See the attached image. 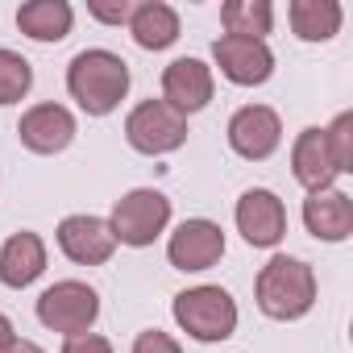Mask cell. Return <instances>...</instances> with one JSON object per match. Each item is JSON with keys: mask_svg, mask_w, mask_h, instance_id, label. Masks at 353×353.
I'll return each mask as SVG.
<instances>
[{"mask_svg": "<svg viewBox=\"0 0 353 353\" xmlns=\"http://www.w3.org/2000/svg\"><path fill=\"white\" fill-rule=\"evenodd\" d=\"M17 137L26 150L34 154H59L75 141V117L63 108V104H34L21 125H17Z\"/></svg>", "mask_w": 353, "mask_h": 353, "instance_id": "4fadbf2b", "label": "cell"}, {"mask_svg": "<svg viewBox=\"0 0 353 353\" xmlns=\"http://www.w3.org/2000/svg\"><path fill=\"white\" fill-rule=\"evenodd\" d=\"M287 17H291V30L299 42H328V38H336V30L345 21L336 0H291Z\"/></svg>", "mask_w": 353, "mask_h": 353, "instance_id": "d6986e66", "label": "cell"}, {"mask_svg": "<svg viewBox=\"0 0 353 353\" xmlns=\"http://www.w3.org/2000/svg\"><path fill=\"white\" fill-rule=\"evenodd\" d=\"M5 353H46V349H42V345H34V341H26V336H17Z\"/></svg>", "mask_w": 353, "mask_h": 353, "instance_id": "4316f807", "label": "cell"}, {"mask_svg": "<svg viewBox=\"0 0 353 353\" xmlns=\"http://www.w3.org/2000/svg\"><path fill=\"white\" fill-rule=\"evenodd\" d=\"M54 237H59V250H63L75 266H104V262L112 258V250H117V237H112L108 221L88 216V212L67 216Z\"/></svg>", "mask_w": 353, "mask_h": 353, "instance_id": "7c38bea8", "label": "cell"}, {"mask_svg": "<svg viewBox=\"0 0 353 353\" xmlns=\"http://www.w3.org/2000/svg\"><path fill=\"white\" fill-rule=\"evenodd\" d=\"M34 88V67L17 50H0V104H17Z\"/></svg>", "mask_w": 353, "mask_h": 353, "instance_id": "44dd1931", "label": "cell"}, {"mask_svg": "<svg viewBox=\"0 0 353 353\" xmlns=\"http://www.w3.org/2000/svg\"><path fill=\"white\" fill-rule=\"evenodd\" d=\"M237 229L254 250H274L287 237V208L270 188H250L237 200Z\"/></svg>", "mask_w": 353, "mask_h": 353, "instance_id": "9c48e42d", "label": "cell"}, {"mask_svg": "<svg viewBox=\"0 0 353 353\" xmlns=\"http://www.w3.org/2000/svg\"><path fill=\"white\" fill-rule=\"evenodd\" d=\"M221 26L233 38L266 42V34L274 26V9H270V0H229V5L221 9Z\"/></svg>", "mask_w": 353, "mask_h": 353, "instance_id": "ffe728a7", "label": "cell"}, {"mask_svg": "<svg viewBox=\"0 0 353 353\" xmlns=\"http://www.w3.org/2000/svg\"><path fill=\"white\" fill-rule=\"evenodd\" d=\"M170 225V200L154 188H133L125 192L117 204H112V237L117 245H133V250H145L162 237V229Z\"/></svg>", "mask_w": 353, "mask_h": 353, "instance_id": "277c9868", "label": "cell"}, {"mask_svg": "<svg viewBox=\"0 0 353 353\" xmlns=\"http://www.w3.org/2000/svg\"><path fill=\"white\" fill-rule=\"evenodd\" d=\"M63 353H112V341L100 332H79V336H67Z\"/></svg>", "mask_w": 353, "mask_h": 353, "instance_id": "d4e9b609", "label": "cell"}, {"mask_svg": "<svg viewBox=\"0 0 353 353\" xmlns=\"http://www.w3.org/2000/svg\"><path fill=\"white\" fill-rule=\"evenodd\" d=\"M170 312H174V324H179L188 336H196V341H229L233 336V328H237V303H233V295L225 291V287H188V291H179L174 295V303H170Z\"/></svg>", "mask_w": 353, "mask_h": 353, "instance_id": "3957f363", "label": "cell"}, {"mask_svg": "<svg viewBox=\"0 0 353 353\" xmlns=\"http://www.w3.org/2000/svg\"><path fill=\"white\" fill-rule=\"evenodd\" d=\"M291 174L307 188V192H328L336 183V162H332V150H328V137L324 129H303L291 145Z\"/></svg>", "mask_w": 353, "mask_h": 353, "instance_id": "5bb4252c", "label": "cell"}, {"mask_svg": "<svg viewBox=\"0 0 353 353\" xmlns=\"http://www.w3.org/2000/svg\"><path fill=\"white\" fill-rule=\"evenodd\" d=\"M303 225H307V233L316 241L336 245V241H345L353 233V200L345 192H336V188L307 192V200H303Z\"/></svg>", "mask_w": 353, "mask_h": 353, "instance_id": "9a60e30c", "label": "cell"}, {"mask_svg": "<svg viewBox=\"0 0 353 353\" xmlns=\"http://www.w3.org/2000/svg\"><path fill=\"white\" fill-rule=\"evenodd\" d=\"M166 258H170L174 270H188V274L212 270L225 258V229L216 221H208V216H192V221H183L170 233Z\"/></svg>", "mask_w": 353, "mask_h": 353, "instance_id": "52a82bcc", "label": "cell"}, {"mask_svg": "<svg viewBox=\"0 0 353 353\" xmlns=\"http://www.w3.org/2000/svg\"><path fill=\"white\" fill-rule=\"evenodd\" d=\"M279 141H283V121H279L274 108L245 104V108L233 112V121H229V145H233V154H241L250 162H262V158H270L279 150Z\"/></svg>", "mask_w": 353, "mask_h": 353, "instance_id": "30bf717a", "label": "cell"}, {"mask_svg": "<svg viewBox=\"0 0 353 353\" xmlns=\"http://www.w3.org/2000/svg\"><path fill=\"white\" fill-rule=\"evenodd\" d=\"M212 59L221 67V75L237 88H258L274 75V54L266 42H254V38H233V34H221L212 42Z\"/></svg>", "mask_w": 353, "mask_h": 353, "instance_id": "ba28073f", "label": "cell"}, {"mask_svg": "<svg viewBox=\"0 0 353 353\" xmlns=\"http://www.w3.org/2000/svg\"><path fill=\"white\" fill-rule=\"evenodd\" d=\"M75 9L67 0H26L17 9V30L34 42H63L71 34Z\"/></svg>", "mask_w": 353, "mask_h": 353, "instance_id": "ac0fdd59", "label": "cell"}, {"mask_svg": "<svg viewBox=\"0 0 353 353\" xmlns=\"http://www.w3.org/2000/svg\"><path fill=\"white\" fill-rule=\"evenodd\" d=\"M67 92L88 117H108L129 92V63L112 50H79L67 67Z\"/></svg>", "mask_w": 353, "mask_h": 353, "instance_id": "6da1fadb", "label": "cell"}, {"mask_svg": "<svg viewBox=\"0 0 353 353\" xmlns=\"http://www.w3.org/2000/svg\"><path fill=\"white\" fill-rule=\"evenodd\" d=\"M38 320L63 336L92 332V324L100 320V295L79 279H63L38 295Z\"/></svg>", "mask_w": 353, "mask_h": 353, "instance_id": "5b68a950", "label": "cell"}, {"mask_svg": "<svg viewBox=\"0 0 353 353\" xmlns=\"http://www.w3.org/2000/svg\"><path fill=\"white\" fill-rule=\"evenodd\" d=\"M125 141L137 154H170L188 141V117H179L166 100H141L129 117H125Z\"/></svg>", "mask_w": 353, "mask_h": 353, "instance_id": "8992f818", "label": "cell"}, {"mask_svg": "<svg viewBox=\"0 0 353 353\" xmlns=\"http://www.w3.org/2000/svg\"><path fill=\"white\" fill-rule=\"evenodd\" d=\"M254 295H258V307H262L270 320H299V316H307L312 303H316V270H312L303 258L274 254V258L258 270Z\"/></svg>", "mask_w": 353, "mask_h": 353, "instance_id": "7a4b0ae2", "label": "cell"}, {"mask_svg": "<svg viewBox=\"0 0 353 353\" xmlns=\"http://www.w3.org/2000/svg\"><path fill=\"white\" fill-rule=\"evenodd\" d=\"M42 270H46V241L38 233L21 229V233H13L5 245H0V283L5 287L21 291V287L38 283Z\"/></svg>", "mask_w": 353, "mask_h": 353, "instance_id": "2e32d148", "label": "cell"}, {"mask_svg": "<svg viewBox=\"0 0 353 353\" xmlns=\"http://www.w3.org/2000/svg\"><path fill=\"white\" fill-rule=\"evenodd\" d=\"M212 92H216L212 67L200 63V59H174V63L162 71V100L179 112V117L208 108Z\"/></svg>", "mask_w": 353, "mask_h": 353, "instance_id": "8fae6325", "label": "cell"}, {"mask_svg": "<svg viewBox=\"0 0 353 353\" xmlns=\"http://www.w3.org/2000/svg\"><path fill=\"white\" fill-rule=\"evenodd\" d=\"M324 137H328V150H332L336 170L349 174V170H353V112H341V117L324 129Z\"/></svg>", "mask_w": 353, "mask_h": 353, "instance_id": "7402d4cb", "label": "cell"}, {"mask_svg": "<svg viewBox=\"0 0 353 353\" xmlns=\"http://www.w3.org/2000/svg\"><path fill=\"white\" fill-rule=\"evenodd\" d=\"M133 353H183V349H179V341H174L170 332H162V328H145V332H137Z\"/></svg>", "mask_w": 353, "mask_h": 353, "instance_id": "603a6c76", "label": "cell"}, {"mask_svg": "<svg viewBox=\"0 0 353 353\" xmlns=\"http://www.w3.org/2000/svg\"><path fill=\"white\" fill-rule=\"evenodd\" d=\"M129 34L141 50H166L179 42V13L162 0H145V5H133L129 13Z\"/></svg>", "mask_w": 353, "mask_h": 353, "instance_id": "e0dca14e", "label": "cell"}, {"mask_svg": "<svg viewBox=\"0 0 353 353\" xmlns=\"http://www.w3.org/2000/svg\"><path fill=\"white\" fill-rule=\"evenodd\" d=\"M88 13H92L96 21H104V26H129L133 5H129V0H121V5H104V0H92Z\"/></svg>", "mask_w": 353, "mask_h": 353, "instance_id": "cb8c5ba5", "label": "cell"}, {"mask_svg": "<svg viewBox=\"0 0 353 353\" xmlns=\"http://www.w3.org/2000/svg\"><path fill=\"white\" fill-rule=\"evenodd\" d=\"M13 341H17V332H13V320H9L5 312H0V353H5Z\"/></svg>", "mask_w": 353, "mask_h": 353, "instance_id": "484cf974", "label": "cell"}]
</instances>
